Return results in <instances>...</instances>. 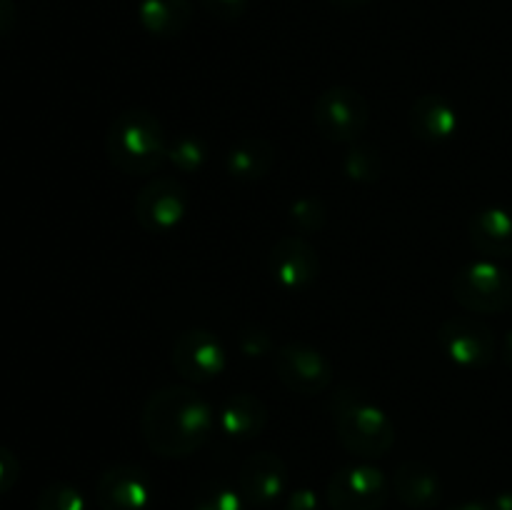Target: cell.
Listing matches in <instances>:
<instances>
[{
  "label": "cell",
  "mask_w": 512,
  "mask_h": 510,
  "mask_svg": "<svg viewBox=\"0 0 512 510\" xmlns=\"http://www.w3.org/2000/svg\"><path fill=\"white\" fill-rule=\"evenodd\" d=\"M218 428L213 405L190 385H165L143 405L140 433L160 458H188L203 448Z\"/></svg>",
  "instance_id": "cell-1"
},
{
  "label": "cell",
  "mask_w": 512,
  "mask_h": 510,
  "mask_svg": "<svg viewBox=\"0 0 512 510\" xmlns=\"http://www.w3.org/2000/svg\"><path fill=\"white\" fill-rule=\"evenodd\" d=\"M105 150L125 175H150L168 160V138L153 110L128 108L110 120Z\"/></svg>",
  "instance_id": "cell-2"
},
{
  "label": "cell",
  "mask_w": 512,
  "mask_h": 510,
  "mask_svg": "<svg viewBox=\"0 0 512 510\" xmlns=\"http://www.w3.org/2000/svg\"><path fill=\"white\" fill-rule=\"evenodd\" d=\"M335 435L348 453L373 460L390 453L395 443V425L380 405L358 393L353 385H343L333 400Z\"/></svg>",
  "instance_id": "cell-3"
},
{
  "label": "cell",
  "mask_w": 512,
  "mask_h": 510,
  "mask_svg": "<svg viewBox=\"0 0 512 510\" xmlns=\"http://www.w3.org/2000/svg\"><path fill=\"white\" fill-rule=\"evenodd\" d=\"M453 298L473 315L503 313L512 305V275L498 260H473L455 273Z\"/></svg>",
  "instance_id": "cell-4"
},
{
  "label": "cell",
  "mask_w": 512,
  "mask_h": 510,
  "mask_svg": "<svg viewBox=\"0 0 512 510\" xmlns=\"http://www.w3.org/2000/svg\"><path fill=\"white\" fill-rule=\"evenodd\" d=\"M370 120V105L350 85H330L315 100V125L330 143H355L365 133Z\"/></svg>",
  "instance_id": "cell-5"
},
{
  "label": "cell",
  "mask_w": 512,
  "mask_h": 510,
  "mask_svg": "<svg viewBox=\"0 0 512 510\" xmlns=\"http://www.w3.org/2000/svg\"><path fill=\"white\" fill-rule=\"evenodd\" d=\"M388 495V478L383 470L370 463H355L335 470L325 488L330 510H380Z\"/></svg>",
  "instance_id": "cell-6"
},
{
  "label": "cell",
  "mask_w": 512,
  "mask_h": 510,
  "mask_svg": "<svg viewBox=\"0 0 512 510\" xmlns=\"http://www.w3.org/2000/svg\"><path fill=\"white\" fill-rule=\"evenodd\" d=\"M190 208L188 188L178 178H153L135 198V220L155 235L170 233L185 220Z\"/></svg>",
  "instance_id": "cell-7"
},
{
  "label": "cell",
  "mask_w": 512,
  "mask_h": 510,
  "mask_svg": "<svg viewBox=\"0 0 512 510\" xmlns=\"http://www.w3.org/2000/svg\"><path fill=\"white\" fill-rule=\"evenodd\" d=\"M438 343L443 353L460 368H485L498 355V340L493 328L473 315H455L438 328Z\"/></svg>",
  "instance_id": "cell-8"
},
{
  "label": "cell",
  "mask_w": 512,
  "mask_h": 510,
  "mask_svg": "<svg viewBox=\"0 0 512 510\" xmlns=\"http://www.w3.org/2000/svg\"><path fill=\"white\" fill-rule=\"evenodd\" d=\"M280 383L298 395H318L330 388L335 378L328 355L305 343H285L273 355Z\"/></svg>",
  "instance_id": "cell-9"
},
{
  "label": "cell",
  "mask_w": 512,
  "mask_h": 510,
  "mask_svg": "<svg viewBox=\"0 0 512 510\" xmlns=\"http://www.w3.org/2000/svg\"><path fill=\"white\" fill-rule=\"evenodd\" d=\"M170 363L180 378L190 383H208L223 375L228 355H225L223 343L210 330L193 328L175 338Z\"/></svg>",
  "instance_id": "cell-10"
},
{
  "label": "cell",
  "mask_w": 512,
  "mask_h": 510,
  "mask_svg": "<svg viewBox=\"0 0 512 510\" xmlns=\"http://www.w3.org/2000/svg\"><path fill=\"white\" fill-rule=\"evenodd\" d=\"M153 498V478L135 463L110 465L95 483V500L100 510H148Z\"/></svg>",
  "instance_id": "cell-11"
},
{
  "label": "cell",
  "mask_w": 512,
  "mask_h": 510,
  "mask_svg": "<svg viewBox=\"0 0 512 510\" xmlns=\"http://www.w3.org/2000/svg\"><path fill=\"white\" fill-rule=\"evenodd\" d=\"M268 268L275 283L283 290H305L318 280L320 258L318 250L303 235H283L275 240L268 255Z\"/></svg>",
  "instance_id": "cell-12"
},
{
  "label": "cell",
  "mask_w": 512,
  "mask_h": 510,
  "mask_svg": "<svg viewBox=\"0 0 512 510\" xmlns=\"http://www.w3.org/2000/svg\"><path fill=\"white\" fill-rule=\"evenodd\" d=\"M285 485H288V465L270 450L248 455L240 465L238 490L248 505L268 508L285 493Z\"/></svg>",
  "instance_id": "cell-13"
},
{
  "label": "cell",
  "mask_w": 512,
  "mask_h": 510,
  "mask_svg": "<svg viewBox=\"0 0 512 510\" xmlns=\"http://www.w3.org/2000/svg\"><path fill=\"white\" fill-rule=\"evenodd\" d=\"M468 238L475 253L483 258H512V210L500 205L478 210L468 223Z\"/></svg>",
  "instance_id": "cell-14"
},
{
  "label": "cell",
  "mask_w": 512,
  "mask_h": 510,
  "mask_svg": "<svg viewBox=\"0 0 512 510\" xmlns=\"http://www.w3.org/2000/svg\"><path fill=\"white\" fill-rule=\"evenodd\" d=\"M408 125L425 143H448L460 128L458 110L443 95H423L408 110Z\"/></svg>",
  "instance_id": "cell-15"
},
{
  "label": "cell",
  "mask_w": 512,
  "mask_h": 510,
  "mask_svg": "<svg viewBox=\"0 0 512 510\" xmlns=\"http://www.w3.org/2000/svg\"><path fill=\"white\" fill-rule=\"evenodd\" d=\"M393 490L403 505L413 510H430L443 500V480L430 465L405 460L393 475Z\"/></svg>",
  "instance_id": "cell-16"
},
{
  "label": "cell",
  "mask_w": 512,
  "mask_h": 510,
  "mask_svg": "<svg viewBox=\"0 0 512 510\" xmlns=\"http://www.w3.org/2000/svg\"><path fill=\"white\" fill-rule=\"evenodd\" d=\"M268 425V405L253 393H233L218 413V428L225 438L250 440Z\"/></svg>",
  "instance_id": "cell-17"
},
{
  "label": "cell",
  "mask_w": 512,
  "mask_h": 510,
  "mask_svg": "<svg viewBox=\"0 0 512 510\" xmlns=\"http://www.w3.org/2000/svg\"><path fill=\"white\" fill-rule=\"evenodd\" d=\"M275 165V148L270 140L260 135L240 138L225 153V173L240 183H255L263 180Z\"/></svg>",
  "instance_id": "cell-18"
},
{
  "label": "cell",
  "mask_w": 512,
  "mask_h": 510,
  "mask_svg": "<svg viewBox=\"0 0 512 510\" xmlns=\"http://www.w3.org/2000/svg\"><path fill=\"white\" fill-rule=\"evenodd\" d=\"M138 20L153 38H175L193 20V0H140Z\"/></svg>",
  "instance_id": "cell-19"
},
{
  "label": "cell",
  "mask_w": 512,
  "mask_h": 510,
  "mask_svg": "<svg viewBox=\"0 0 512 510\" xmlns=\"http://www.w3.org/2000/svg\"><path fill=\"white\" fill-rule=\"evenodd\" d=\"M343 173L348 175V180L353 183H375L380 180L383 173V158H380V150L373 143H365V140H355L348 145L343 158Z\"/></svg>",
  "instance_id": "cell-20"
},
{
  "label": "cell",
  "mask_w": 512,
  "mask_h": 510,
  "mask_svg": "<svg viewBox=\"0 0 512 510\" xmlns=\"http://www.w3.org/2000/svg\"><path fill=\"white\" fill-rule=\"evenodd\" d=\"M208 145L200 135L183 133L168 140V163L180 173H198L208 163Z\"/></svg>",
  "instance_id": "cell-21"
},
{
  "label": "cell",
  "mask_w": 512,
  "mask_h": 510,
  "mask_svg": "<svg viewBox=\"0 0 512 510\" xmlns=\"http://www.w3.org/2000/svg\"><path fill=\"white\" fill-rule=\"evenodd\" d=\"M243 503L245 500L238 488L223 483V480H213L200 488L190 510H243Z\"/></svg>",
  "instance_id": "cell-22"
},
{
  "label": "cell",
  "mask_w": 512,
  "mask_h": 510,
  "mask_svg": "<svg viewBox=\"0 0 512 510\" xmlns=\"http://www.w3.org/2000/svg\"><path fill=\"white\" fill-rule=\"evenodd\" d=\"M328 220V208L320 198H298L288 205V223L298 233H318Z\"/></svg>",
  "instance_id": "cell-23"
},
{
  "label": "cell",
  "mask_w": 512,
  "mask_h": 510,
  "mask_svg": "<svg viewBox=\"0 0 512 510\" xmlns=\"http://www.w3.org/2000/svg\"><path fill=\"white\" fill-rule=\"evenodd\" d=\"M83 490L70 483H50L45 485L35 500V510H85Z\"/></svg>",
  "instance_id": "cell-24"
},
{
  "label": "cell",
  "mask_w": 512,
  "mask_h": 510,
  "mask_svg": "<svg viewBox=\"0 0 512 510\" xmlns=\"http://www.w3.org/2000/svg\"><path fill=\"white\" fill-rule=\"evenodd\" d=\"M238 348L245 358H265L273 353V338L268 330L258 323H245L238 333Z\"/></svg>",
  "instance_id": "cell-25"
},
{
  "label": "cell",
  "mask_w": 512,
  "mask_h": 510,
  "mask_svg": "<svg viewBox=\"0 0 512 510\" xmlns=\"http://www.w3.org/2000/svg\"><path fill=\"white\" fill-rule=\"evenodd\" d=\"M205 13L218 20H238L248 10V0H200Z\"/></svg>",
  "instance_id": "cell-26"
},
{
  "label": "cell",
  "mask_w": 512,
  "mask_h": 510,
  "mask_svg": "<svg viewBox=\"0 0 512 510\" xmlns=\"http://www.w3.org/2000/svg\"><path fill=\"white\" fill-rule=\"evenodd\" d=\"M20 478V460L5 445H0V495L8 493Z\"/></svg>",
  "instance_id": "cell-27"
},
{
  "label": "cell",
  "mask_w": 512,
  "mask_h": 510,
  "mask_svg": "<svg viewBox=\"0 0 512 510\" xmlns=\"http://www.w3.org/2000/svg\"><path fill=\"white\" fill-rule=\"evenodd\" d=\"M283 510H320L318 493H315L313 488H308V485L295 488L293 493L288 495V500H285Z\"/></svg>",
  "instance_id": "cell-28"
},
{
  "label": "cell",
  "mask_w": 512,
  "mask_h": 510,
  "mask_svg": "<svg viewBox=\"0 0 512 510\" xmlns=\"http://www.w3.org/2000/svg\"><path fill=\"white\" fill-rule=\"evenodd\" d=\"M15 23V5L13 0H0V35L8 33Z\"/></svg>",
  "instance_id": "cell-29"
},
{
  "label": "cell",
  "mask_w": 512,
  "mask_h": 510,
  "mask_svg": "<svg viewBox=\"0 0 512 510\" xmlns=\"http://www.w3.org/2000/svg\"><path fill=\"white\" fill-rule=\"evenodd\" d=\"M490 505H493V510H512V490L495 495V498L490 500Z\"/></svg>",
  "instance_id": "cell-30"
},
{
  "label": "cell",
  "mask_w": 512,
  "mask_h": 510,
  "mask_svg": "<svg viewBox=\"0 0 512 510\" xmlns=\"http://www.w3.org/2000/svg\"><path fill=\"white\" fill-rule=\"evenodd\" d=\"M500 358H503L505 365L512 368V328L508 330V335L503 338V348H500Z\"/></svg>",
  "instance_id": "cell-31"
},
{
  "label": "cell",
  "mask_w": 512,
  "mask_h": 510,
  "mask_svg": "<svg viewBox=\"0 0 512 510\" xmlns=\"http://www.w3.org/2000/svg\"><path fill=\"white\" fill-rule=\"evenodd\" d=\"M450 510H493V505L483 503V500H468V503H460L453 505Z\"/></svg>",
  "instance_id": "cell-32"
},
{
  "label": "cell",
  "mask_w": 512,
  "mask_h": 510,
  "mask_svg": "<svg viewBox=\"0 0 512 510\" xmlns=\"http://www.w3.org/2000/svg\"><path fill=\"white\" fill-rule=\"evenodd\" d=\"M330 3L340 10H355V8H363V5H368L370 0H330Z\"/></svg>",
  "instance_id": "cell-33"
}]
</instances>
